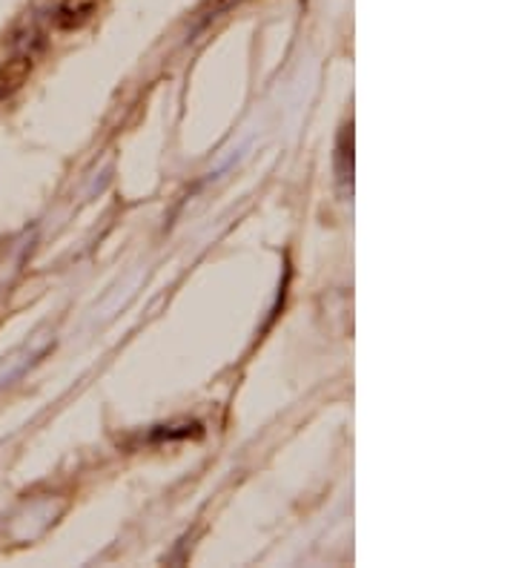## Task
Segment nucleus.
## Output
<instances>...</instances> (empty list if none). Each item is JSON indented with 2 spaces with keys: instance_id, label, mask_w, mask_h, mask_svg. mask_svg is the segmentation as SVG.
Segmentation results:
<instances>
[{
  "instance_id": "1",
  "label": "nucleus",
  "mask_w": 516,
  "mask_h": 568,
  "mask_svg": "<svg viewBox=\"0 0 516 568\" xmlns=\"http://www.w3.org/2000/svg\"><path fill=\"white\" fill-rule=\"evenodd\" d=\"M98 9H101V0H61L52 21L61 32H75L95 18Z\"/></svg>"
},
{
  "instance_id": "2",
  "label": "nucleus",
  "mask_w": 516,
  "mask_h": 568,
  "mask_svg": "<svg viewBox=\"0 0 516 568\" xmlns=\"http://www.w3.org/2000/svg\"><path fill=\"white\" fill-rule=\"evenodd\" d=\"M32 52H23V55H14L7 63H0V101H7L9 95L21 90L27 78L32 75Z\"/></svg>"
},
{
  "instance_id": "3",
  "label": "nucleus",
  "mask_w": 516,
  "mask_h": 568,
  "mask_svg": "<svg viewBox=\"0 0 516 568\" xmlns=\"http://www.w3.org/2000/svg\"><path fill=\"white\" fill-rule=\"evenodd\" d=\"M336 170L342 184H353V124H344L338 132Z\"/></svg>"
}]
</instances>
